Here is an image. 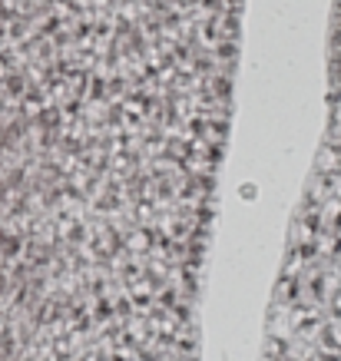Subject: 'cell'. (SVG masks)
Here are the masks:
<instances>
[{
    "label": "cell",
    "instance_id": "obj_4",
    "mask_svg": "<svg viewBox=\"0 0 341 361\" xmlns=\"http://www.w3.org/2000/svg\"><path fill=\"white\" fill-rule=\"evenodd\" d=\"M338 361H341V358H338Z\"/></svg>",
    "mask_w": 341,
    "mask_h": 361
},
{
    "label": "cell",
    "instance_id": "obj_2",
    "mask_svg": "<svg viewBox=\"0 0 341 361\" xmlns=\"http://www.w3.org/2000/svg\"><path fill=\"white\" fill-rule=\"evenodd\" d=\"M126 249L130 252H143V249H149V232H132L130 239H126Z\"/></svg>",
    "mask_w": 341,
    "mask_h": 361
},
{
    "label": "cell",
    "instance_id": "obj_3",
    "mask_svg": "<svg viewBox=\"0 0 341 361\" xmlns=\"http://www.w3.org/2000/svg\"><path fill=\"white\" fill-rule=\"evenodd\" d=\"M328 341L331 345H335V348H341V315L335 318V322H331L328 325Z\"/></svg>",
    "mask_w": 341,
    "mask_h": 361
},
{
    "label": "cell",
    "instance_id": "obj_1",
    "mask_svg": "<svg viewBox=\"0 0 341 361\" xmlns=\"http://www.w3.org/2000/svg\"><path fill=\"white\" fill-rule=\"evenodd\" d=\"M338 166H341V156L331 153V146H325V149H321V156H318V173L321 176H331Z\"/></svg>",
    "mask_w": 341,
    "mask_h": 361
}]
</instances>
